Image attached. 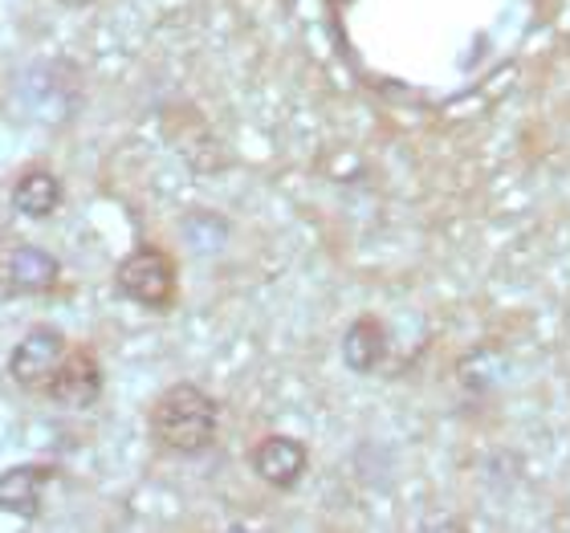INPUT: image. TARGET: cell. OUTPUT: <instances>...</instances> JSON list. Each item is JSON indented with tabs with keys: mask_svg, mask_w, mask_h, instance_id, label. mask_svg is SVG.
I'll list each match as a JSON object with an SVG mask.
<instances>
[{
	"mask_svg": "<svg viewBox=\"0 0 570 533\" xmlns=\"http://www.w3.org/2000/svg\"><path fill=\"white\" fill-rule=\"evenodd\" d=\"M58 4H66V9H86V4H95V0H58Z\"/></svg>",
	"mask_w": 570,
	"mask_h": 533,
	"instance_id": "obj_10",
	"label": "cell"
},
{
	"mask_svg": "<svg viewBox=\"0 0 570 533\" xmlns=\"http://www.w3.org/2000/svg\"><path fill=\"white\" fill-rule=\"evenodd\" d=\"M115 289H119V297L135 302V306L164 314V309L176 306V294H179L176 261L164 249H155V245L131 249L119 261V269H115Z\"/></svg>",
	"mask_w": 570,
	"mask_h": 533,
	"instance_id": "obj_2",
	"label": "cell"
},
{
	"mask_svg": "<svg viewBox=\"0 0 570 533\" xmlns=\"http://www.w3.org/2000/svg\"><path fill=\"white\" fill-rule=\"evenodd\" d=\"M147 427H151V440L164 452L200 456V452L213 448L216 432H220V399L196 387V383H176L151 403Z\"/></svg>",
	"mask_w": 570,
	"mask_h": 533,
	"instance_id": "obj_1",
	"label": "cell"
},
{
	"mask_svg": "<svg viewBox=\"0 0 570 533\" xmlns=\"http://www.w3.org/2000/svg\"><path fill=\"white\" fill-rule=\"evenodd\" d=\"M12 213L24 220H49L61 208V179L49 167H24L12 179Z\"/></svg>",
	"mask_w": 570,
	"mask_h": 533,
	"instance_id": "obj_8",
	"label": "cell"
},
{
	"mask_svg": "<svg viewBox=\"0 0 570 533\" xmlns=\"http://www.w3.org/2000/svg\"><path fill=\"white\" fill-rule=\"evenodd\" d=\"M66 355H70V338L58 326H33V330L21 334V343L12 346L9 379L24 392H46Z\"/></svg>",
	"mask_w": 570,
	"mask_h": 533,
	"instance_id": "obj_3",
	"label": "cell"
},
{
	"mask_svg": "<svg viewBox=\"0 0 570 533\" xmlns=\"http://www.w3.org/2000/svg\"><path fill=\"white\" fill-rule=\"evenodd\" d=\"M46 395L61 407H70V412H86V407H95L98 395H102V367H98V358L82 346H70V355L61 358L58 375L49 379Z\"/></svg>",
	"mask_w": 570,
	"mask_h": 533,
	"instance_id": "obj_4",
	"label": "cell"
},
{
	"mask_svg": "<svg viewBox=\"0 0 570 533\" xmlns=\"http://www.w3.org/2000/svg\"><path fill=\"white\" fill-rule=\"evenodd\" d=\"M4 289L9 294H24V297H37V294H53L61 282V261L53 257L49 249L41 245H12L4 253Z\"/></svg>",
	"mask_w": 570,
	"mask_h": 533,
	"instance_id": "obj_5",
	"label": "cell"
},
{
	"mask_svg": "<svg viewBox=\"0 0 570 533\" xmlns=\"http://www.w3.org/2000/svg\"><path fill=\"white\" fill-rule=\"evenodd\" d=\"M249 464L269 488H294L309 468V452L294 436H265L253 444Z\"/></svg>",
	"mask_w": 570,
	"mask_h": 533,
	"instance_id": "obj_7",
	"label": "cell"
},
{
	"mask_svg": "<svg viewBox=\"0 0 570 533\" xmlns=\"http://www.w3.org/2000/svg\"><path fill=\"white\" fill-rule=\"evenodd\" d=\"M58 481V464H12L0 473V510L12 517H41L46 488Z\"/></svg>",
	"mask_w": 570,
	"mask_h": 533,
	"instance_id": "obj_6",
	"label": "cell"
},
{
	"mask_svg": "<svg viewBox=\"0 0 570 533\" xmlns=\"http://www.w3.org/2000/svg\"><path fill=\"white\" fill-rule=\"evenodd\" d=\"M383 355H387V330H383L380 318L363 314V318H355L351 326H346V334H343L346 367L358 371V375H371V371L383 363Z\"/></svg>",
	"mask_w": 570,
	"mask_h": 533,
	"instance_id": "obj_9",
	"label": "cell"
}]
</instances>
